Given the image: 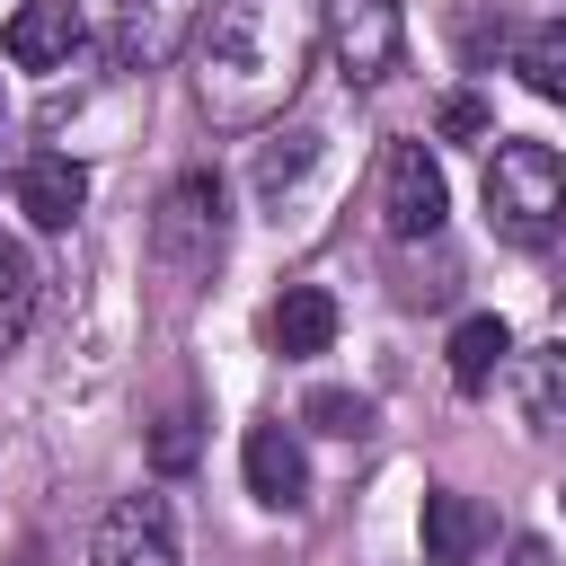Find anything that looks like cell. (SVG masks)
<instances>
[{"mask_svg":"<svg viewBox=\"0 0 566 566\" xmlns=\"http://www.w3.org/2000/svg\"><path fill=\"white\" fill-rule=\"evenodd\" d=\"M80 203H88V168H80L71 150H35V159L18 168V212H27L35 230H71Z\"/></svg>","mask_w":566,"mask_h":566,"instance_id":"10","label":"cell"},{"mask_svg":"<svg viewBox=\"0 0 566 566\" xmlns=\"http://www.w3.org/2000/svg\"><path fill=\"white\" fill-rule=\"evenodd\" d=\"M195 9H203V0H115V9H106V53H115L124 71H159V62L186 53Z\"/></svg>","mask_w":566,"mask_h":566,"instance_id":"7","label":"cell"},{"mask_svg":"<svg viewBox=\"0 0 566 566\" xmlns=\"http://www.w3.org/2000/svg\"><path fill=\"white\" fill-rule=\"evenodd\" d=\"M513 389H522L531 424H566V336H557V345H531V354L513 363Z\"/></svg>","mask_w":566,"mask_h":566,"instance_id":"15","label":"cell"},{"mask_svg":"<svg viewBox=\"0 0 566 566\" xmlns=\"http://www.w3.org/2000/svg\"><path fill=\"white\" fill-rule=\"evenodd\" d=\"M0 53L18 71H62L80 53V0H18L0 27Z\"/></svg>","mask_w":566,"mask_h":566,"instance_id":"9","label":"cell"},{"mask_svg":"<svg viewBox=\"0 0 566 566\" xmlns=\"http://www.w3.org/2000/svg\"><path fill=\"white\" fill-rule=\"evenodd\" d=\"M301 424H318V433H336V442H363V433H371V398H363V389H310V398H301Z\"/></svg>","mask_w":566,"mask_h":566,"instance_id":"17","label":"cell"},{"mask_svg":"<svg viewBox=\"0 0 566 566\" xmlns=\"http://www.w3.org/2000/svg\"><path fill=\"white\" fill-rule=\"evenodd\" d=\"M433 124H442L451 142H478V133H486V106H478V97H442V115H433Z\"/></svg>","mask_w":566,"mask_h":566,"instance_id":"20","label":"cell"},{"mask_svg":"<svg viewBox=\"0 0 566 566\" xmlns=\"http://www.w3.org/2000/svg\"><path fill=\"white\" fill-rule=\"evenodd\" d=\"M513 71H522V88H531V97L566 106V18L522 27V35H513Z\"/></svg>","mask_w":566,"mask_h":566,"instance_id":"14","label":"cell"},{"mask_svg":"<svg viewBox=\"0 0 566 566\" xmlns=\"http://www.w3.org/2000/svg\"><path fill=\"white\" fill-rule=\"evenodd\" d=\"M504 566H557V548H548V539H513V548H504Z\"/></svg>","mask_w":566,"mask_h":566,"instance_id":"21","label":"cell"},{"mask_svg":"<svg viewBox=\"0 0 566 566\" xmlns=\"http://www.w3.org/2000/svg\"><path fill=\"white\" fill-rule=\"evenodd\" d=\"M239 469H248V495H256L265 513H301V504H310V451H301L292 424H248Z\"/></svg>","mask_w":566,"mask_h":566,"instance_id":"8","label":"cell"},{"mask_svg":"<svg viewBox=\"0 0 566 566\" xmlns=\"http://www.w3.org/2000/svg\"><path fill=\"white\" fill-rule=\"evenodd\" d=\"M27 310H35V256L0 230V345L27 327Z\"/></svg>","mask_w":566,"mask_h":566,"instance_id":"18","label":"cell"},{"mask_svg":"<svg viewBox=\"0 0 566 566\" xmlns=\"http://www.w3.org/2000/svg\"><path fill=\"white\" fill-rule=\"evenodd\" d=\"M318 150H327V133H283V150H256V195L274 203V221H283V195L318 168Z\"/></svg>","mask_w":566,"mask_h":566,"instance_id":"16","label":"cell"},{"mask_svg":"<svg viewBox=\"0 0 566 566\" xmlns=\"http://www.w3.org/2000/svg\"><path fill=\"white\" fill-rule=\"evenodd\" d=\"M504 354H513V327H504L495 310H478V318H460V327H451V389H460V398H478V389H495V371H504Z\"/></svg>","mask_w":566,"mask_h":566,"instance_id":"13","label":"cell"},{"mask_svg":"<svg viewBox=\"0 0 566 566\" xmlns=\"http://www.w3.org/2000/svg\"><path fill=\"white\" fill-rule=\"evenodd\" d=\"M318 53V0H221L195 44V97L221 133H256L292 106Z\"/></svg>","mask_w":566,"mask_h":566,"instance_id":"1","label":"cell"},{"mask_svg":"<svg viewBox=\"0 0 566 566\" xmlns=\"http://www.w3.org/2000/svg\"><path fill=\"white\" fill-rule=\"evenodd\" d=\"M265 345H274L283 363H301V354H327V345H336V301H327L318 283H292V292L265 310Z\"/></svg>","mask_w":566,"mask_h":566,"instance_id":"12","label":"cell"},{"mask_svg":"<svg viewBox=\"0 0 566 566\" xmlns=\"http://www.w3.org/2000/svg\"><path fill=\"white\" fill-rule=\"evenodd\" d=\"M150 256H159L168 274H212V256H221V177H212V168H186V177L159 195V212H150Z\"/></svg>","mask_w":566,"mask_h":566,"instance_id":"3","label":"cell"},{"mask_svg":"<svg viewBox=\"0 0 566 566\" xmlns=\"http://www.w3.org/2000/svg\"><path fill=\"white\" fill-rule=\"evenodd\" d=\"M451 221V186H442V159L424 142H389L380 150V230L389 239H433Z\"/></svg>","mask_w":566,"mask_h":566,"instance_id":"5","label":"cell"},{"mask_svg":"<svg viewBox=\"0 0 566 566\" xmlns=\"http://www.w3.org/2000/svg\"><path fill=\"white\" fill-rule=\"evenodd\" d=\"M318 35H327V53H336V71L354 88H380L398 71V53H407L398 0H318Z\"/></svg>","mask_w":566,"mask_h":566,"instance_id":"4","label":"cell"},{"mask_svg":"<svg viewBox=\"0 0 566 566\" xmlns=\"http://www.w3.org/2000/svg\"><path fill=\"white\" fill-rule=\"evenodd\" d=\"M88 566H186L177 504H168V495H124V504H106V522L88 531Z\"/></svg>","mask_w":566,"mask_h":566,"instance_id":"6","label":"cell"},{"mask_svg":"<svg viewBox=\"0 0 566 566\" xmlns=\"http://www.w3.org/2000/svg\"><path fill=\"white\" fill-rule=\"evenodd\" d=\"M416 539H424V566H469V557L486 548V513H478V495H460V486H433V495H424V522H416Z\"/></svg>","mask_w":566,"mask_h":566,"instance_id":"11","label":"cell"},{"mask_svg":"<svg viewBox=\"0 0 566 566\" xmlns=\"http://www.w3.org/2000/svg\"><path fill=\"white\" fill-rule=\"evenodd\" d=\"M486 221L513 248H539L566 221V159L548 142H495L486 159Z\"/></svg>","mask_w":566,"mask_h":566,"instance_id":"2","label":"cell"},{"mask_svg":"<svg viewBox=\"0 0 566 566\" xmlns=\"http://www.w3.org/2000/svg\"><path fill=\"white\" fill-rule=\"evenodd\" d=\"M150 460H159V469H186V460H195V416H186V407H177V416H159Z\"/></svg>","mask_w":566,"mask_h":566,"instance_id":"19","label":"cell"}]
</instances>
